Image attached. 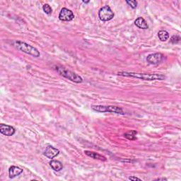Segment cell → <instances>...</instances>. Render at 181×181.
Returning a JSON list of instances; mask_svg holds the SVG:
<instances>
[{"label":"cell","instance_id":"obj_1","mask_svg":"<svg viewBox=\"0 0 181 181\" xmlns=\"http://www.w3.org/2000/svg\"><path fill=\"white\" fill-rule=\"evenodd\" d=\"M118 75L125 77L136 78V79L145 80V81H156L164 80L166 76L161 74H144V73L128 72H119Z\"/></svg>","mask_w":181,"mask_h":181},{"label":"cell","instance_id":"obj_2","mask_svg":"<svg viewBox=\"0 0 181 181\" xmlns=\"http://www.w3.org/2000/svg\"><path fill=\"white\" fill-rule=\"evenodd\" d=\"M13 46L17 48V50L21 51V52L33 56L35 58H38L40 55V52L38 50L37 48H34L33 46H32V45L25 42L17 40V41L13 42Z\"/></svg>","mask_w":181,"mask_h":181},{"label":"cell","instance_id":"obj_3","mask_svg":"<svg viewBox=\"0 0 181 181\" xmlns=\"http://www.w3.org/2000/svg\"><path fill=\"white\" fill-rule=\"evenodd\" d=\"M55 69L59 75H61V76L66 78L67 79L72 81L73 82L80 83L83 82L82 77H81L79 75H78L75 72L70 71L69 69H67L63 67L55 66Z\"/></svg>","mask_w":181,"mask_h":181},{"label":"cell","instance_id":"obj_4","mask_svg":"<svg viewBox=\"0 0 181 181\" xmlns=\"http://www.w3.org/2000/svg\"><path fill=\"white\" fill-rule=\"evenodd\" d=\"M91 109L96 112L98 113H116V114L125 115V113L124 112L122 108L118 106H114V105H92Z\"/></svg>","mask_w":181,"mask_h":181},{"label":"cell","instance_id":"obj_5","mask_svg":"<svg viewBox=\"0 0 181 181\" xmlns=\"http://www.w3.org/2000/svg\"><path fill=\"white\" fill-rule=\"evenodd\" d=\"M114 16V13L108 5L101 8L98 12V17L100 20L102 21H108L112 20Z\"/></svg>","mask_w":181,"mask_h":181},{"label":"cell","instance_id":"obj_6","mask_svg":"<svg viewBox=\"0 0 181 181\" xmlns=\"http://www.w3.org/2000/svg\"><path fill=\"white\" fill-rule=\"evenodd\" d=\"M164 59V55L161 53H153L148 55L147 58V61L148 64L152 65H157L161 63Z\"/></svg>","mask_w":181,"mask_h":181},{"label":"cell","instance_id":"obj_7","mask_svg":"<svg viewBox=\"0 0 181 181\" xmlns=\"http://www.w3.org/2000/svg\"><path fill=\"white\" fill-rule=\"evenodd\" d=\"M74 18V15L71 10L63 8L59 14V19L62 21H70Z\"/></svg>","mask_w":181,"mask_h":181},{"label":"cell","instance_id":"obj_8","mask_svg":"<svg viewBox=\"0 0 181 181\" xmlns=\"http://www.w3.org/2000/svg\"><path fill=\"white\" fill-rule=\"evenodd\" d=\"M0 132L4 136L11 137L15 134L16 129L12 126L4 125V124H1L0 125Z\"/></svg>","mask_w":181,"mask_h":181},{"label":"cell","instance_id":"obj_9","mask_svg":"<svg viewBox=\"0 0 181 181\" xmlns=\"http://www.w3.org/2000/svg\"><path fill=\"white\" fill-rule=\"evenodd\" d=\"M59 153V151L58 148L53 147V146H48L44 152V155L48 158L52 159L55 158Z\"/></svg>","mask_w":181,"mask_h":181},{"label":"cell","instance_id":"obj_10","mask_svg":"<svg viewBox=\"0 0 181 181\" xmlns=\"http://www.w3.org/2000/svg\"><path fill=\"white\" fill-rule=\"evenodd\" d=\"M23 173V169H21V168L18 166H11L9 170V175L10 178H14L15 177L18 176L20 174H21Z\"/></svg>","mask_w":181,"mask_h":181},{"label":"cell","instance_id":"obj_11","mask_svg":"<svg viewBox=\"0 0 181 181\" xmlns=\"http://www.w3.org/2000/svg\"><path fill=\"white\" fill-rule=\"evenodd\" d=\"M84 153L86 156H89V157L92 158L93 159H97V160L103 161H106V158H105V156L99 154V153H96V152H90V151H85Z\"/></svg>","mask_w":181,"mask_h":181},{"label":"cell","instance_id":"obj_12","mask_svg":"<svg viewBox=\"0 0 181 181\" xmlns=\"http://www.w3.org/2000/svg\"><path fill=\"white\" fill-rule=\"evenodd\" d=\"M134 24L136 25L137 27H138L139 28H141V29L148 28V26L147 23V21H146L144 18L142 17L137 18L134 21Z\"/></svg>","mask_w":181,"mask_h":181},{"label":"cell","instance_id":"obj_13","mask_svg":"<svg viewBox=\"0 0 181 181\" xmlns=\"http://www.w3.org/2000/svg\"><path fill=\"white\" fill-rule=\"evenodd\" d=\"M50 166L55 171H60L63 168V165L59 161L52 160L50 162Z\"/></svg>","mask_w":181,"mask_h":181},{"label":"cell","instance_id":"obj_14","mask_svg":"<svg viewBox=\"0 0 181 181\" xmlns=\"http://www.w3.org/2000/svg\"><path fill=\"white\" fill-rule=\"evenodd\" d=\"M158 36L161 41L165 42L169 38V33L166 31H160L158 33Z\"/></svg>","mask_w":181,"mask_h":181},{"label":"cell","instance_id":"obj_15","mask_svg":"<svg viewBox=\"0 0 181 181\" xmlns=\"http://www.w3.org/2000/svg\"><path fill=\"white\" fill-rule=\"evenodd\" d=\"M137 134V132L135 130H131L130 132H128L124 134L125 138H127L129 140H135L137 139L136 135Z\"/></svg>","mask_w":181,"mask_h":181},{"label":"cell","instance_id":"obj_16","mask_svg":"<svg viewBox=\"0 0 181 181\" xmlns=\"http://www.w3.org/2000/svg\"><path fill=\"white\" fill-rule=\"evenodd\" d=\"M43 12H44L45 13H47V14H48V15H50L53 12L52 8H51L50 5L48 4H45L43 5Z\"/></svg>","mask_w":181,"mask_h":181},{"label":"cell","instance_id":"obj_17","mask_svg":"<svg viewBox=\"0 0 181 181\" xmlns=\"http://www.w3.org/2000/svg\"><path fill=\"white\" fill-rule=\"evenodd\" d=\"M180 40V37L179 36H173L171 39V43L173 44H175V43H179Z\"/></svg>","mask_w":181,"mask_h":181},{"label":"cell","instance_id":"obj_18","mask_svg":"<svg viewBox=\"0 0 181 181\" xmlns=\"http://www.w3.org/2000/svg\"><path fill=\"white\" fill-rule=\"evenodd\" d=\"M126 3L129 4L132 9H136L137 7V1H126Z\"/></svg>","mask_w":181,"mask_h":181},{"label":"cell","instance_id":"obj_19","mask_svg":"<svg viewBox=\"0 0 181 181\" xmlns=\"http://www.w3.org/2000/svg\"><path fill=\"white\" fill-rule=\"evenodd\" d=\"M128 179H129V180H139V181H141V180H142L141 179H140V178H137V177H134V176H130V177H129Z\"/></svg>","mask_w":181,"mask_h":181},{"label":"cell","instance_id":"obj_20","mask_svg":"<svg viewBox=\"0 0 181 181\" xmlns=\"http://www.w3.org/2000/svg\"><path fill=\"white\" fill-rule=\"evenodd\" d=\"M156 180H167V178H159L156 179Z\"/></svg>","mask_w":181,"mask_h":181},{"label":"cell","instance_id":"obj_21","mask_svg":"<svg viewBox=\"0 0 181 181\" xmlns=\"http://www.w3.org/2000/svg\"><path fill=\"white\" fill-rule=\"evenodd\" d=\"M83 3H85V4H88V2H89V1H88V2H85V1H83Z\"/></svg>","mask_w":181,"mask_h":181}]
</instances>
